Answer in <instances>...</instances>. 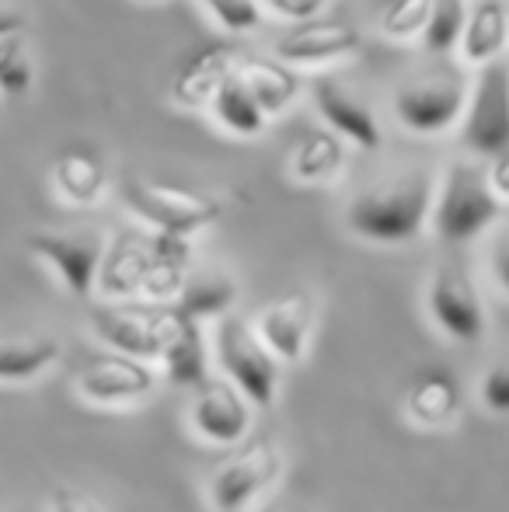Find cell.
Returning a JSON list of instances; mask_svg holds the SVG:
<instances>
[{
  "label": "cell",
  "instance_id": "obj_26",
  "mask_svg": "<svg viewBox=\"0 0 509 512\" xmlns=\"http://www.w3.org/2000/svg\"><path fill=\"white\" fill-rule=\"evenodd\" d=\"M210 112H213V119L227 129V133L245 136V140L262 136L265 126H269V119H272V115L262 108V102L252 95V88L241 81V74H234L231 81L220 88V95L213 98Z\"/></svg>",
  "mask_w": 509,
  "mask_h": 512
},
{
  "label": "cell",
  "instance_id": "obj_5",
  "mask_svg": "<svg viewBox=\"0 0 509 512\" xmlns=\"http://www.w3.org/2000/svg\"><path fill=\"white\" fill-rule=\"evenodd\" d=\"M91 328L109 349L126 356L161 363L171 335L178 328L175 304H150V300H109L91 314Z\"/></svg>",
  "mask_w": 509,
  "mask_h": 512
},
{
  "label": "cell",
  "instance_id": "obj_10",
  "mask_svg": "<svg viewBox=\"0 0 509 512\" xmlns=\"http://www.w3.org/2000/svg\"><path fill=\"white\" fill-rule=\"evenodd\" d=\"M28 251L53 269L67 293L91 297L98 290L109 241L95 230H35L28 234Z\"/></svg>",
  "mask_w": 509,
  "mask_h": 512
},
{
  "label": "cell",
  "instance_id": "obj_18",
  "mask_svg": "<svg viewBox=\"0 0 509 512\" xmlns=\"http://www.w3.org/2000/svg\"><path fill=\"white\" fill-rule=\"evenodd\" d=\"M213 363L217 359H213V335H206V321H196V317L178 310V328L161 356L164 380L196 391V387H203L210 380Z\"/></svg>",
  "mask_w": 509,
  "mask_h": 512
},
{
  "label": "cell",
  "instance_id": "obj_21",
  "mask_svg": "<svg viewBox=\"0 0 509 512\" xmlns=\"http://www.w3.org/2000/svg\"><path fill=\"white\" fill-rule=\"evenodd\" d=\"M60 338L53 335H4L0 345V380L4 387L35 384L60 363Z\"/></svg>",
  "mask_w": 509,
  "mask_h": 512
},
{
  "label": "cell",
  "instance_id": "obj_6",
  "mask_svg": "<svg viewBox=\"0 0 509 512\" xmlns=\"http://www.w3.org/2000/svg\"><path fill=\"white\" fill-rule=\"evenodd\" d=\"M286 457L272 439L241 443L217 471L206 478V502L213 512H245L283 478Z\"/></svg>",
  "mask_w": 509,
  "mask_h": 512
},
{
  "label": "cell",
  "instance_id": "obj_36",
  "mask_svg": "<svg viewBox=\"0 0 509 512\" xmlns=\"http://www.w3.org/2000/svg\"><path fill=\"white\" fill-rule=\"evenodd\" d=\"M147 4H157V0H147Z\"/></svg>",
  "mask_w": 509,
  "mask_h": 512
},
{
  "label": "cell",
  "instance_id": "obj_11",
  "mask_svg": "<svg viewBox=\"0 0 509 512\" xmlns=\"http://www.w3.org/2000/svg\"><path fill=\"white\" fill-rule=\"evenodd\" d=\"M426 310L429 321L436 324V331H443L450 342L475 345L482 342L485 328H489V314H485V304L478 297V286L457 265H440L429 276Z\"/></svg>",
  "mask_w": 509,
  "mask_h": 512
},
{
  "label": "cell",
  "instance_id": "obj_35",
  "mask_svg": "<svg viewBox=\"0 0 509 512\" xmlns=\"http://www.w3.org/2000/svg\"><path fill=\"white\" fill-rule=\"evenodd\" d=\"M489 175H492V185H496V192L509 203V147H506V150H499V154L492 157Z\"/></svg>",
  "mask_w": 509,
  "mask_h": 512
},
{
  "label": "cell",
  "instance_id": "obj_8",
  "mask_svg": "<svg viewBox=\"0 0 509 512\" xmlns=\"http://www.w3.org/2000/svg\"><path fill=\"white\" fill-rule=\"evenodd\" d=\"M461 143L475 157H496L509 147V56L478 67L461 119Z\"/></svg>",
  "mask_w": 509,
  "mask_h": 512
},
{
  "label": "cell",
  "instance_id": "obj_7",
  "mask_svg": "<svg viewBox=\"0 0 509 512\" xmlns=\"http://www.w3.org/2000/svg\"><path fill=\"white\" fill-rule=\"evenodd\" d=\"M468 81L454 70H429L394 91V115L405 129L422 136L447 133L464 119L468 108Z\"/></svg>",
  "mask_w": 509,
  "mask_h": 512
},
{
  "label": "cell",
  "instance_id": "obj_24",
  "mask_svg": "<svg viewBox=\"0 0 509 512\" xmlns=\"http://www.w3.org/2000/svg\"><path fill=\"white\" fill-rule=\"evenodd\" d=\"M241 81L252 88V95L262 102V108L269 115H279L283 108H290L300 95V77L293 70V63L286 60H262V56H252V60L238 63Z\"/></svg>",
  "mask_w": 509,
  "mask_h": 512
},
{
  "label": "cell",
  "instance_id": "obj_3",
  "mask_svg": "<svg viewBox=\"0 0 509 512\" xmlns=\"http://www.w3.org/2000/svg\"><path fill=\"white\" fill-rule=\"evenodd\" d=\"M119 199L150 230L175 237H196L224 216L220 199L175 182H157V178H126L119 185Z\"/></svg>",
  "mask_w": 509,
  "mask_h": 512
},
{
  "label": "cell",
  "instance_id": "obj_12",
  "mask_svg": "<svg viewBox=\"0 0 509 512\" xmlns=\"http://www.w3.org/2000/svg\"><path fill=\"white\" fill-rule=\"evenodd\" d=\"M255 422V401L241 391L234 380L210 377L203 387L192 391V405H189V425L203 443L210 446H241L252 432Z\"/></svg>",
  "mask_w": 509,
  "mask_h": 512
},
{
  "label": "cell",
  "instance_id": "obj_16",
  "mask_svg": "<svg viewBox=\"0 0 509 512\" xmlns=\"http://www.w3.org/2000/svg\"><path fill=\"white\" fill-rule=\"evenodd\" d=\"M150 265H154V234H119L109 241L98 276V293L105 300H143Z\"/></svg>",
  "mask_w": 509,
  "mask_h": 512
},
{
  "label": "cell",
  "instance_id": "obj_31",
  "mask_svg": "<svg viewBox=\"0 0 509 512\" xmlns=\"http://www.w3.org/2000/svg\"><path fill=\"white\" fill-rule=\"evenodd\" d=\"M478 401L489 415L509 418V363H496L478 380Z\"/></svg>",
  "mask_w": 509,
  "mask_h": 512
},
{
  "label": "cell",
  "instance_id": "obj_23",
  "mask_svg": "<svg viewBox=\"0 0 509 512\" xmlns=\"http://www.w3.org/2000/svg\"><path fill=\"white\" fill-rule=\"evenodd\" d=\"M53 185L70 206H98L109 192V171L91 150H63L53 161Z\"/></svg>",
  "mask_w": 509,
  "mask_h": 512
},
{
  "label": "cell",
  "instance_id": "obj_13",
  "mask_svg": "<svg viewBox=\"0 0 509 512\" xmlns=\"http://www.w3.org/2000/svg\"><path fill=\"white\" fill-rule=\"evenodd\" d=\"M363 49V35L342 18L293 21L290 32L276 39V56L293 67H321V63L349 60Z\"/></svg>",
  "mask_w": 509,
  "mask_h": 512
},
{
  "label": "cell",
  "instance_id": "obj_14",
  "mask_svg": "<svg viewBox=\"0 0 509 512\" xmlns=\"http://www.w3.org/2000/svg\"><path fill=\"white\" fill-rule=\"evenodd\" d=\"M314 321H318V310H314V300L307 293H286V297L272 300L255 314L258 335L276 352L283 366H300L307 359Z\"/></svg>",
  "mask_w": 509,
  "mask_h": 512
},
{
  "label": "cell",
  "instance_id": "obj_28",
  "mask_svg": "<svg viewBox=\"0 0 509 512\" xmlns=\"http://www.w3.org/2000/svg\"><path fill=\"white\" fill-rule=\"evenodd\" d=\"M468 0H433V14H429V25L422 32V46L429 53H450V49L461 46L464 25H468Z\"/></svg>",
  "mask_w": 509,
  "mask_h": 512
},
{
  "label": "cell",
  "instance_id": "obj_33",
  "mask_svg": "<svg viewBox=\"0 0 509 512\" xmlns=\"http://www.w3.org/2000/svg\"><path fill=\"white\" fill-rule=\"evenodd\" d=\"M49 512H105L98 506L95 499H91L88 492H81V488H56L53 499H49Z\"/></svg>",
  "mask_w": 509,
  "mask_h": 512
},
{
  "label": "cell",
  "instance_id": "obj_34",
  "mask_svg": "<svg viewBox=\"0 0 509 512\" xmlns=\"http://www.w3.org/2000/svg\"><path fill=\"white\" fill-rule=\"evenodd\" d=\"M262 4L286 21H307V18H318L325 0H262Z\"/></svg>",
  "mask_w": 509,
  "mask_h": 512
},
{
  "label": "cell",
  "instance_id": "obj_19",
  "mask_svg": "<svg viewBox=\"0 0 509 512\" xmlns=\"http://www.w3.org/2000/svg\"><path fill=\"white\" fill-rule=\"evenodd\" d=\"M464 391L457 384L454 373L447 370H429L422 377H415V384L405 391V418L408 425L422 432H440L447 425H454V418L461 415Z\"/></svg>",
  "mask_w": 509,
  "mask_h": 512
},
{
  "label": "cell",
  "instance_id": "obj_22",
  "mask_svg": "<svg viewBox=\"0 0 509 512\" xmlns=\"http://www.w3.org/2000/svg\"><path fill=\"white\" fill-rule=\"evenodd\" d=\"M35 67L28 49V18L14 4L0 7V84L7 98H21L32 91Z\"/></svg>",
  "mask_w": 509,
  "mask_h": 512
},
{
  "label": "cell",
  "instance_id": "obj_15",
  "mask_svg": "<svg viewBox=\"0 0 509 512\" xmlns=\"http://www.w3.org/2000/svg\"><path fill=\"white\" fill-rule=\"evenodd\" d=\"M241 56L227 42L196 49L171 77V102L182 108H210L227 81L238 74Z\"/></svg>",
  "mask_w": 509,
  "mask_h": 512
},
{
  "label": "cell",
  "instance_id": "obj_30",
  "mask_svg": "<svg viewBox=\"0 0 509 512\" xmlns=\"http://www.w3.org/2000/svg\"><path fill=\"white\" fill-rule=\"evenodd\" d=\"M206 11L227 28V32H252L262 21V0H203Z\"/></svg>",
  "mask_w": 509,
  "mask_h": 512
},
{
  "label": "cell",
  "instance_id": "obj_17",
  "mask_svg": "<svg viewBox=\"0 0 509 512\" xmlns=\"http://www.w3.org/2000/svg\"><path fill=\"white\" fill-rule=\"evenodd\" d=\"M311 98H314V108H318L321 119H325L346 143H356V147L367 150V154H374V150L381 147L377 115L370 112L353 91L342 88L339 81H328V77L314 81Z\"/></svg>",
  "mask_w": 509,
  "mask_h": 512
},
{
  "label": "cell",
  "instance_id": "obj_29",
  "mask_svg": "<svg viewBox=\"0 0 509 512\" xmlns=\"http://www.w3.org/2000/svg\"><path fill=\"white\" fill-rule=\"evenodd\" d=\"M429 14H433V0H387L377 28H381L384 39L394 42L422 39V32L429 25Z\"/></svg>",
  "mask_w": 509,
  "mask_h": 512
},
{
  "label": "cell",
  "instance_id": "obj_9",
  "mask_svg": "<svg viewBox=\"0 0 509 512\" xmlns=\"http://www.w3.org/2000/svg\"><path fill=\"white\" fill-rule=\"evenodd\" d=\"M157 373L147 359L126 356V352L112 349L109 356H95L84 363L74 377V391L84 405L105 408V411H123L133 405H143L150 394L157 391Z\"/></svg>",
  "mask_w": 509,
  "mask_h": 512
},
{
  "label": "cell",
  "instance_id": "obj_2",
  "mask_svg": "<svg viewBox=\"0 0 509 512\" xmlns=\"http://www.w3.org/2000/svg\"><path fill=\"white\" fill-rule=\"evenodd\" d=\"M506 199L492 185L489 168L475 161H450L433 206V234L443 244H468L503 223Z\"/></svg>",
  "mask_w": 509,
  "mask_h": 512
},
{
  "label": "cell",
  "instance_id": "obj_20",
  "mask_svg": "<svg viewBox=\"0 0 509 512\" xmlns=\"http://www.w3.org/2000/svg\"><path fill=\"white\" fill-rule=\"evenodd\" d=\"M509 46V4L506 0H475L461 35V60L468 67H485L499 60Z\"/></svg>",
  "mask_w": 509,
  "mask_h": 512
},
{
  "label": "cell",
  "instance_id": "obj_4",
  "mask_svg": "<svg viewBox=\"0 0 509 512\" xmlns=\"http://www.w3.org/2000/svg\"><path fill=\"white\" fill-rule=\"evenodd\" d=\"M213 359H217L220 373L234 380L255 401V408L276 405L283 363L262 342L255 321H245L238 314L220 317L217 328H213Z\"/></svg>",
  "mask_w": 509,
  "mask_h": 512
},
{
  "label": "cell",
  "instance_id": "obj_1",
  "mask_svg": "<svg viewBox=\"0 0 509 512\" xmlns=\"http://www.w3.org/2000/svg\"><path fill=\"white\" fill-rule=\"evenodd\" d=\"M436 182L429 171H405L391 182L356 192L346 206V227L370 244H408L433 223Z\"/></svg>",
  "mask_w": 509,
  "mask_h": 512
},
{
  "label": "cell",
  "instance_id": "obj_27",
  "mask_svg": "<svg viewBox=\"0 0 509 512\" xmlns=\"http://www.w3.org/2000/svg\"><path fill=\"white\" fill-rule=\"evenodd\" d=\"M234 300H238V283L227 272H203V276H189L175 307L196 321L217 324L220 317L231 314Z\"/></svg>",
  "mask_w": 509,
  "mask_h": 512
},
{
  "label": "cell",
  "instance_id": "obj_25",
  "mask_svg": "<svg viewBox=\"0 0 509 512\" xmlns=\"http://www.w3.org/2000/svg\"><path fill=\"white\" fill-rule=\"evenodd\" d=\"M342 164H346V140L328 126L314 129L297 143V150L290 157V175L300 185H321L339 175Z\"/></svg>",
  "mask_w": 509,
  "mask_h": 512
},
{
  "label": "cell",
  "instance_id": "obj_32",
  "mask_svg": "<svg viewBox=\"0 0 509 512\" xmlns=\"http://www.w3.org/2000/svg\"><path fill=\"white\" fill-rule=\"evenodd\" d=\"M489 269L496 286L509 297V220L499 223L496 237H492V248H489Z\"/></svg>",
  "mask_w": 509,
  "mask_h": 512
}]
</instances>
